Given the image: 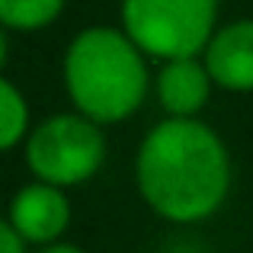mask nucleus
<instances>
[{"instance_id":"f257e3e1","label":"nucleus","mask_w":253,"mask_h":253,"mask_svg":"<svg viewBox=\"0 0 253 253\" xmlns=\"http://www.w3.org/2000/svg\"><path fill=\"white\" fill-rule=\"evenodd\" d=\"M135 183L148 209L164 221H209L231 192L228 148L211 125L167 116L138 148Z\"/></svg>"},{"instance_id":"f03ea898","label":"nucleus","mask_w":253,"mask_h":253,"mask_svg":"<svg viewBox=\"0 0 253 253\" xmlns=\"http://www.w3.org/2000/svg\"><path fill=\"white\" fill-rule=\"evenodd\" d=\"M144 51L125 29L90 26L64 51V86L77 112L99 125H116L141 109L151 86Z\"/></svg>"},{"instance_id":"7ed1b4c3","label":"nucleus","mask_w":253,"mask_h":253,"mask_svg":"<svg viewBox=\"0 0 253 253\" xmlns=\"http://www.w3.org/2000/svg\"><path fill=\"white\" fill-rule=\"evenodd\" d=\"M221 0H122V29L157 61L199 58L218 29Z\"/></svg>"},{"instance_id":"20e7f679","label":"nucleus","mask_w":253,"mask_h":253,"mask_svg":"<svg viewBox=\"0 0 253 253\" xmlns=\"http://www.w3.org/2000/svg\"><path fill=\"white\" fill-rule=\"evenodd\" d=\"M26 164L42 183L61 189L81 186L106 164L103 125L86 119L84 112H61L45 119L26 138Z\"/></svg>"},{"instance_id":"39448f33","label":"nucleus","mask_w":253,"mask_h":253,"mask_svg":"<svg viewBox=\"0 0 253 253\" xmlns=\"http://www.w3.org/2000/svg\"><path fill=\"white\" fill-rule=\"evenodd\" d=\"M6 224L23 237L29 247H48L64 237L71 224V199L61 186L36 183L16 189L6 209Z\"/></svg>"},{"instance_id":"423d86ee","label":"nucleus","mask_w":253,"mask_h":253,"mask_svg":"<svg viewBox=\"0 0 253 253\" xmlns=\"http://www.w3.org/2000/svg\"><path fill=\"white\" fill-rule=\"evenodd\" d=\"M202 55L215 86L231 93H253V19L218 26Z\"/></svg>"},{"instance_id":"0eeeda50","label":"nucleus","mask_w":253,"mask_h":253,"mask_svg":"<svg viewBox=\"0 0 253 253\" xmlns=\"http://www.w3.org/2000/svg\"><path fill=\"white\" fill-rule=\"evenodd\" d=\"M154 86H157V99H161L164 112L170 119H196L209 103L215 81H211L205 61L176 58V61H164Z\"/></svg>"},{"instance_id":"6e6552de","label":"nucleus","mask_w":253,"mask_h":253,"mask_svg":"<svg viewBox=\"0 0 253 253\" xmlns=\"http://www.w3.org/2000/svg\"><path fill=\"white\" fill-rule=\"evenodd\" d=\"M64 10V0H0V23L16 32H39Z\"/></svg>"},{"instance_id":"1a4fd4ad","label":"nucleus","mask_w":253,"mask_h":253,"mask_svg":"<svg viewBox=\"0 0 253 253\" xmlns=\"http://www.w3.org/2000/svg\"><path fill=\"white\" fill-rule=\"evenodd\" d=\"M29 138V106L13 81H0V148L13 151Z\"/></svg>"},{"instance_id":"9d476101","label":"nucleus","mask_w":253,"mask_h":253,"mask_svg":"<svg viewBox=\"0 0 253 253\" xmlns=\"http://www.w3.org/2000/svg\"><path fill=\"white\" fill-rule=\"evenodd\" d=\"M0 253H29V244L10 228V224H0Z\"/></svg>"},{"instance_id":"9b49d317","label":"nucleus","mask_w":253,"mask_h":253,"mask_svg":"<svg viewBox=\"0 0 253 253\" xmlns=\"http://www.w3.org/2000/svg\"><path fill=\"white\" fill-rule=\"evenodd\" d=\"M39 253H86L84 247H77V244H64V241H58V244H48V247H42Z\"/></svg>"}]
</instances>
